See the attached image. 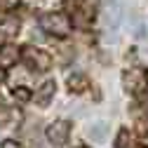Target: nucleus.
Returning <instances> with one entry per match:
<instances>
[{
  "instance_id": "nucleus-1",
  "label": "nucleus",
  "mask_w": 148,
  "mask_h": 148,
  "mask_svg": "<svg viewBox=\"0 0 148 148\" xmlns=\"http://www.w3.org/2000/svg\"><path fill=\"white\" fill-rule=\"evenodd\" d=\"M40 28L52 35H66L71 31V19L61 12H47L40 14Z\"/></svg>"
},
{
  "instance_id": "nucleus-2",
  "label": "nucleus",
  "mask_w": 148,
  "mask_h": 148,
  "mask_svg": "<svg viewBox=\"0 0 148 148\" xmlns=\"http://www.w3.org/2000/svg\"><path fill=\"white\" fill-rule=\"evenodd\" d=\"M120 21H122V5L118 3V0H108L106 7H103V28L108 35H113L120 28Z\"/></svg>"
},
{
  "instance_id": "nucleus-3",
  "label": "nucleus",
  "mask_w": 148,
  "mask_h": 148,
  "mask_svg": "<svg viewBox=\"0 0 148 148\" xmlns=\"http://www.w3.org/2000/svg\"><path fill=\"white\" fill-rule=\"evenodd\" d=\"M94 7H97V0H78L75 12H73V24L75 26H89L92 19H94Z\"/></svg>"
},
{
  "instance_id": "nucleus-4",
  "label": "nucleus",
  "mask_w": 148,
  "mask_h": 148,
  "mask_svg": "<svg viewBox=\"0 0 148 148\" xmlns=\"http://www.w3.org/2000/svg\"><path fill=\"white\" fill-rule=\"evenodd\" d=\"M68 134H71V125L66 120H57V122H52L47 127V139L54 146H64L68 141Z\"/></svg>"
},
{
  "instance_id": "nucleus-5",
  "label": "nucleus",
  "mask_w": 148,
  "mask_h": 148,
  "mask_svg": "<svg viewBox=\"0 0 148 148\" xmlns=\"http://www.w3.org/2000/svg\"><path fill=\"white\" fill-rule=\"evenodd\" d=\"M24 59H26L31 66H35L38 71H47V68H49V57H47L42 49L26 47V49H24Z\"/></svg>"
},
{
  "instance_id": "nucleus-6",
  "label": "nucleus",
  "mask_w": 148,
  "mask_h": 148,
  "mask_svg": "<svg viewBox=\"0 0 148 148\" xmlns=\"http://www.w3.org/2000/svg\"><path fill=\"white\" fill-rule=\"evenodd\" d=\"M16 59H19V49H16L14 45H5L3 49H0V68H10V66H14Z\"/></svg>"
},
{
  "instance_id": "nucleus-7",
  "label": "nucleus",
  "mask_w": 148,
  "mask_h": 148,
  "mask_svg": "<svg viewBox=\"0 0 148 148\" xmlns=\"http://www.w3.org/2000/svg\"><path fill=\"white\" fill-rule=\"evenodd\" d=\"M52 97H54V82H52V80H47L38 92H35V101H38L40 106H47Z\"/></svg>"
},
{
  "instance_id": "nucleus-8",
  "label": "nucleus",
  "mask_w": 148,
  "mask_h": 148,
  "mask_svg": "<svg viewBox=\"0 0 148 148\" xmlns=\"http://www.w3.org/2000/svg\"><path fill=\"white\" fill-rule=\"evenodd\" d=\"M106 134H108V125H106V122H97L94 127L89 129V139H92V141H103Z\"/></svg>"
},
{
  "instance_id": "nucleus-9",
  "label": "nucleus",
  "mask_w": 148,
  "mask_h": 148,
  "mask_svg": "<svg viewBox=\"0 0 148 148\" xmlns=\"http://www.w3.org/2000/svg\"><path fill=\"white\" fill-rule=\"evenodd\" d=\"M68 82H71V89H75V92H82V89L87 87V80H85L82 75H73Z\"/></svg>"
},
{
  "instance_id": "nucleus-10",
  "label": "nucleus",
  "mask_w": 148,
  "mask_h": 148,
  "mask_svg": "<svg viewBox=\"0 0 148 148\" xmlns=\"http://www.w3.org/2000/svg\"><path fill=\"white\" fill-rule=\"evenodd\" d=\"M118 148H127V132L122 129L120 136H118Z\"/></svg>"
},
{
  "instance_id": "nucleus-11",
  "label": "nucleus",
  "mask_w": 148,
  "mask_h": 148,
  "mask_svg": "<svg viewBox=\"0 0 148 148\" xmlns=\"http://www.w3.org/2000/svg\"><path fill=\"white\" fill-rule=\"evenodd\" d=\"M7 118H10V110H7V108H5L3 103H0V122H5Z\"/></svg>"
},
{
  "instance_id": "nucleus-12",
  "label": "nucleus",
  "mask_w": 148,
  "mask_h": 148,
  "mask_svg": "<svg viewBox=\"0 0 148 148\" xmlns=\"http://www.w3.org/2000/svg\"><path fill=\"white\" fill-rule=\"evenodd\" d=\"M0 5H3V7H14L16 0H0Z\"/></svg>"
},
{
  "instance_id": "nucleus-13",
  "label": "nucleus",
  "mask_w": 148,
  "mask_h": 148,
  "mask_svg": "<svg viewBox=\"0 0 148 148\" xmlns=\"http://www.w3.org/2000/svg\"><path fill=\"white\" fill-rule=\"evenodd\" d=\"M5 148H19V146H16L14 141H5Z\"/></svg>"
},
{
  "instance_id": "nucleus-14",
  "label": "nucleus",
  "mask_w": 148,
  "mask_h": 148,
  "mask_svg": "<svg viewBox=\"0 0 148 148\" xmlns=\"http://www.w3.org/2000/svg\"><path fill=\"white\" fill-rule=\"evenodd\" d=\"M143 143H146V146H148V134H146V136H143Z\"/></svg>"
},
{
  "instance_id": "nucleus-15",
  "label": "nucleus",
  "mask_w": 148,
  "mask_h": 148,
  "mask_svg": "<svg viewBox=\"0 0 148 148\" xmlns=\"http://www.w3.org/2000/svg\"><path fill=\"white\" fill-rule=\"evenodd\" d=\"M0 82H3V68H0Z\"/></svg>"
},
{
  "instance_id": "nucleus-16",
  "label": "nucleus",
  "mask_w": 148,
  "mask_h": 148,
  "mask_svg": "<svg viewBox=\"0 0 148 148\" xmlns=\"http://www.w3.org/2000/svg\"><path fill=\"white\" fill-rule=\"evenodd\" d=\"M0 42H3V33H0Z\"/></svg>"
},
{
  "instance_id": "nucleus-17",
  "label": "nucleus",
  "mask_w": 148,
  "mask_h": 148,
  "mask_svg": "<svg viewBox=\"0 0 148 148\" xmlns=\"http://www.w3.org/2000/svg\"><path fill=\"white\" fill-rule=\"evenodd\" d=\"M146 80H148V75H146Z\"/></svg>"
}]
</instances>
